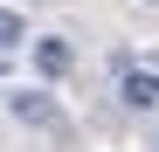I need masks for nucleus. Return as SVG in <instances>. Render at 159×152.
<instances>
[{"label":"nucleus","mask_w":159,"mask_h":152,"mask_svg":"<svg viewBox=\"0 0 159 152\" xmlns=\"http://www.w3.org/2000/svg\"><path fill=\"white\" fill-rule=\"evenodd\" d=\"M14 118H21V124H35V132H69V118L48 104L42 90H21V97H14Z\"/></svg>","instance_id":"obj_1"},{"label":"nucleus","mask_w":159,"mask_h":152,"mask_svg":"<svg viewBox=\"0 0 159 152\" xmlns=\"http://www.w3.org/2000/svg\"><path fill=\"white\" fill-rule=\"evenodd\" d=\"M118 97H125V111H159V69H125Z\"/></svg>","instance_id":"obj_2"},{"label":"nucleus","mask_w":159,"mask_h":152,"mask_svg":"<svg viewBox=\"0 0 159 152\" xmlns=\"http://www.w3.org/2000/svg\"><path fill=\"white\" fill-rule=\"evenodd\" d=\"M35 69H42V76H69V69H76V48H69V42H35Z\"/></svg>","instance_id":"obj_3"},{"label":"nucleus","mask_w":159,"mask_h":152,"mask_svg":"<svg viewBox=\"0 0 159 152\" xmlns=\"http://www.w3.org/2000/svg\"><path fill=\"white\" fill-rule=\"evenodd\" d=\"M21 35H28V28H21V14H7V7H0V48H14Z\"/></svg>","instance_id":"obj_4"},{"label":"nucleus","mask_w":159,"mask_h":152,"mask_svg":"<svg viewBox=\"0 0 159 152\" xmlns=\"http://www.w3.org/2000/svg\"><path fill=\"white\" fill-rule=\"evenodd\" d=\"M152 7H159V0H152Z\"/></svg>","instance_id":"obj_5"}]
</instances>
